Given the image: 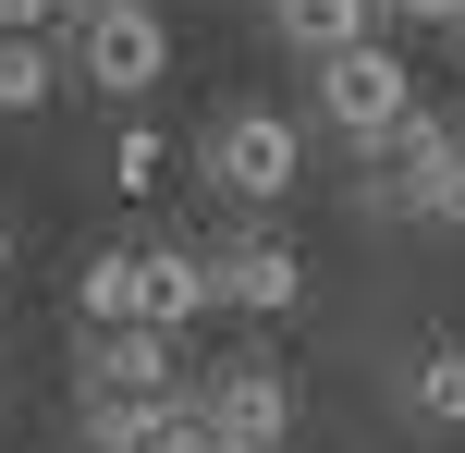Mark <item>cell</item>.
Wrapping results in <instances>:
<instances>
[{
  "label": "cell",
  "mask_w": 465,
  "mask_h": 453,
  "mask_svg": "<svg viewBox=\"0 0 465 453\" xmlns=\"http://www.w3.org/2000/svg\"><path fill=\"white\" fill-rule=\"evenodd\" d=\"M0 270H13V221H0Z\"/></svg>",
  "instance_id": "obj_16"
},
{
  "label": "cell",
  "mask_w": 465,
  "mask_h": 453,
  "mask_svg": "<svg viewBox=\"0 0 465 453\" xmlns=\"http://www.w3.org/2000/svg\"><path fill=\"white\" fill-rule=\"evenodd\" d=\"M417 221H441V233H465V147L441 172H429V196H417Z\"/></svg>",
  "instance_id": "obj_14"
},
{
  "label": "cell",
  "mask_w": 465,
  "mask_h": 453,
  "mask_svg": "<svg viewBox=\"0 0 465 453\" xmlns=\"http://www.w3.org/2000/svg\"><path fill=\"white\" fill-rule=\"evenodd\" d=\"M453 37H465V0H453Z\"/></svg>",
  "instance_id": "obj_17"
},
{
  "label": "cell",
  "mask_w": 465,
  "mask_h": 453,
  "mask_svg": "<svg viewBox=\"0 0 465 453\" xmlns=\"http://www.w3.org/2000/svg\"><path fill=\"white\" fill-rule=\"evenodd\" d=\"M270 25L306 49V62H343V49L380 37V0H270Z\"/></svg>",
  "instance_id": "obj_8"
},
{
  "label": "cell",
  "mask_w": 465,
  "mask_h": 453,
  "mask_svg": "<svg viewBox=\"0 0 465 453\" xmlns=\"http://www.w3.org/2000/svg\"><path fill=\"white\" fill-rule=\"evenodd\" d=\"M49 37H13V25H0V111H49Z\"/></svg>",
  "instance_id": "obj_12"
},
{
  "label": "cell",
  "mask_w": 465,
  "mask_h": 453,
  "mask_svg": "<svg viewBox=\"0 0 465 453\" xmlns=\"http://www.w3.org/2000/svg\"><path fill=\"white\" fill-rule=\"evenodd\" d=\"M147 453H221V441H209V429H196V417H184V429H160Z\"/></svg>",
  "instance_id": "obj_15"
},
{
  "label": "cell",
  "mask_w": 465,
  "mask_h": 453,
  "mask_svg": "<svg viewBox=\"0 0 465 453\" xmlns=\"http://www.w3.org/2000/svg\"><path fill=\"white\" fill-rule=\"evenodd\" d=\"M160 172H172V135H160V123H123V147H111V184H123V196H147Z\"/></svg>",
  "instance_id": "obj_13"
},
{
  "label": "cell",
  "mask_w": 465,
  "mask_h": 453,
  "mask_svg": "<svg viewBox=\"0 0 465 453\" xmlns=\"http://www.w3.org/2000/svg\"><path fill=\"white\" fill-rule=\"evenodd\" d=\"M453 147H465V135H453V111H429V98H417V111L380 135V160H392V209H417V196H429V172H441Z\"/></svg>",
  "instance_id": "obj_9"
},
{
  "label": "cell",
  "mask_w": 465,
  "mask_h": 453,
  "mask_svg": "<svg viewBox=\"0 0 465 453\" xmlns=\"http://www.w3.org/2000/svg\"><path fill=\"white\" fill-rule=\"evenodd\" d=\"M74 307H86V331H135V258H123V245L86 258L74 270Z\"/></svg>",
  "instance_id": "obj_11"
},
{
  "label": "cell",
  "mask_w": 465,
  "mask_h": 453,
  "mask_svg": "<svg viewBox=\"0 0 465 453\" xmlns=\"http://www.w3.org/2000/svg\"><path fill=\"white\" fill-rule=\"evenodd\" d=\"M209 294H221V307H245V319H282V307H306V258L270 233V221H245V233L209 245Z\"/></svg>",
  "instance_id": "obj_5"
},
{
  "label": "cell",
  "mask_w": 465,
  "mask_h": 453,
  "mask_svg": "<svg viewBox=\"0 0 465 453\" xmlns=\"http://www.w3.org/2000/svg\"><path fill=\"white\" fill-rule=\"evenodd\" d=\"M294 160H306V147H294L282 111H221V123H209V184H221L245 221L270 209V196H294Z\"/></svg>",
  "instance_id": "obj_3"
},
{
  "label": "cell",
  "mask_w": 465,
  "mask_h": 453,
  "mask_svg": "<svg viewBox=\"0 0 465 453\" xmlns=\"http://www.w3.org/2000/svg\"><path fill=\"white\" fill-rule=\"evenodd\" d=\"M404 417H417L429 441H453V429H465V331H441L417 368H404Z\"/></svg>",
  "instance_id": "obj_10"
},
{
  "label": "cell",
  "mask_w": 465,
  "mask_h": 453,
  "mask_svg": "<svg viewBox=\"0 0 465 453\" xmlns=\"http://www.w3.org/2000/svg\"><path fill=\"white\" fill-rule=\"evenodd\" d=\"M319 111L343 123L355 147H380L404 111H417V74L392 62V37H368V49H343V62H319Z\"/></svg>",
  "instance_id": "obj_4"
},
{
  "label": "cell",
  "mask_w": 465,
  "mask_h": 453,
  "mask_svg": "<svg viewBox=\"0 0 465 453\" xmlns=\"http://www.w3.org/2000/svg\"><path fill=\"white\" fill-rule=\"evenodd\" d=\"M209 307H221V294H209V245H147V258H135V331L184 343Z\"/></svg>",
  "instance_id": "obj_7"
},
{
  "label": "cell",
  "mask_w": 465,
  "mask_h": 453,
  "mask_svg": "<svg viewBox=\"0 0 465 453\" xmlns=\"http://www.w3.org/2000/svg\"><path fill=\"white\" fill-rule=\"evenodd\" d=\"M196 429L221 453H294V368H270V356L209 368L196 380Z\"/></svg>",
  "instance_id": "obj_2"
},
{
  "label": "cell",
  "mask_w": 465,
  "mask_h": 453,
  "mask_svg": "<svg viewBox=\"0 0 465 453\" xmlns=\"http://www.w3.org/2000/svg\"><path fill=\"white\" fill-rule=\"evenodd\" d=\"M74 74L98 98H147L172 74V25L160 0H74Z\"/></svg>",
  "instance_id": "obj_1"
},
{
  "label": "cell",
  "mask_w": 465,
  "mask_h": 453,
  "mask_svg": "<svg viewBox=\"0 0 465 453\" xmlns=\"http://www.w3.org/2000/svg\"><path fill=\"white\" fill-rule=\"evenodd\" d=\"M74 392L160 405V392H184V343H172V331H86V380H74Z\"/></svg>",
  "instance_id": "obj_6"
}]
</instances>
